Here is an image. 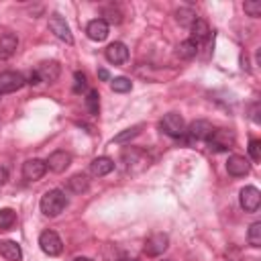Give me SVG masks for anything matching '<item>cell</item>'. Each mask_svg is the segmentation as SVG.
Masks as SVG:
<instances>
[{"label": "cell", "mask_w": 261, "mask_h": 261, "mask_svg": "<svg viewBox=\"0 0 261 261\" xmlns=\"http://www.w3.org/2000/svg\"><path fill=\"white\" fill-rule=\"evenodd\" d=\"M39 206H41V212L45 216H49V218L59 216L65 210V206H67V196L61 190H49V192L43 194Z\"/></svg>", "instance_id": "1"}, {"label": "cell", "mask_w": 261, "mask_h": 261, "mask_svg": "<svg viewBox=\"0 0 261 261\" xmlns=\"http://www.w3.org/2000/svg\"><path fill=\"white\" fill-rule=\"evenodd\" d=\"M27 84H31V86H39V84H41V77H39L37 69H33V71L29 73V77H27Z\"/></svg>", "instance_id": "33"}, {"label": "cell", "mask_w": 261, "mask_h": 261, "mask_svg": "<svg viewBox=\"0 0 261 261\" xmlns=\"http://www.w3.org/2000/svg\"><path fill=\"white\" fill-rule=\"evenodd\" d=\"M45 171H47V163H45L43 159L33 157V159H27V161L22 163V177L29 179V181L41 179V177L45 175Z\"/></svg>", "instance_id": "9"}, {"label": "cell", "mask_w": 261, "mask_h": 261, "mask_svg": "<svg viewBox=\"0 0 261 261\" xmlns=\"http://www.w3.org/2000/svg\"><path fill=\"white\" fill-rule=\"evenodd\" d=\"M249 155H251L253 161H261V141L259 139L249 141Z\"/></svg>", "instance_id": "32"}, {"label": "cell", "mask_w": 261, "mask_h": 261, "mask_svg": "<svg viewBox=\"0 0 261 261\" xmlns=\"http://www.w3.org/2000/svg\"><path fill=\"white\" fill-rule=\"evenodd\" d=\"M110 88L118 94H124V92H130L133 82L128 77H114V80H110Z\"/></svg>", "instance_id": "27"}, {"label": "cell", "mask_w": 261, "mask_h": 261, "mask_svg": "<svg viewBox=\"0 0 261 261\" xmlns=\"http://www.w3.org/2000/svg\"><path fill=\"white\" fill-rule=\"evenodd\" d=\"M141 124H135V126H130V128H126V130H122V133H118L114 139H112V143H128L130 139H135V137H139V133H141Z\"/></svg>", "instance_id": "24"}, {"label": "cell", "mask_w": 261, "mask_h": 261, "mask_svg": "<svg viewBox=\"0 0 261 261\" xmlns=\"http://www.w3.org/2000/svg\"><path fill=\"white\" fill-rule=\"evenodd\" d=\"M102 12H104V16H106L104 20H106L108 24H110V22H112V24H118V22L122 20V12H120L116 6H106Z\"/></svg>", "instance_id": "29"}, {"label": "cell", "mask_w": 261, "mask_h": 261, "mask_svg": "<svg viewBox=\"0 0 261 261\" xmlns=\"http://www.w3.org/2000/svg\"><path fill=\"white\" fill-rule=\"evenodd\" d=\"M86 106H88L90 114H94V116L100 112V96H98L96 90H88V94H86Z\"/></svg>", "instance_id": "26"}, {"label": "cell", "mask_w": 261, "mask_h": 261, "mask_svg": "<svg viewBox=\"0 0 261 261\" xmlns=\"http://www.w3.org/2000/svg\"><path fill=\"white\" fill-rule=\"evenodd\" d=\"M0 255L6 261H20L22 259V249L16 241H2L0 243Z\"/></svg>", "instance_id": "20"}, {"label": "cell", "mask_w": 261, "mask_h": 261, "mask_svg": "<svg viewBox=\"0 0 261 261\" xmlns=\"http://www.w3.org/2000/svg\"><path fill=\"white\" fill-rule=\"evenodd\" d=\"M210 151H216V153H222V151H230L237 143V137L232 130H226V128H212V133L208 135L206 139Z\"/></svg>", "instance_id": "2"}, {"label": "cell", "mask_w": 261, "mask_h": 261, "mask_svg": "<svg viewBox=\"0 0 261 261\" xmlns=\"http://www.w3.org/2000/svg\"><path fill=\"white\" fill-rule=\"evenodd\" d=\"M114 169V161L110 157H96L90 163V173L94 177H104Z\"/></svg>", "instance_id": "18"}, {"label": "cell", "mask_w": 261, "mask_h": 261, "mask_svg": "<svg viewBox=\"0 0 261 261\" xmlns=\"http://www.w3.org/2000/svg\"><path fill=\"white\" fill-rule=\"evenodd\" d=\"M16 49H18V39H16V35L6 33V35L0 37V61L10 59V57L16 53Z\"/></svg>", "instance_id": "16"}, {"label": "cell", "mask_w": 261, "mask_h": 261, "mask_svg": "<svg viewBox=\"0 0 261 261\" xmlns=\"http://www.w3.org/2000/svg\"><path fill=\"white\" fill-rule=\"evenodd\" d=\"M27 84V77L20 71H2L0 73V94H12Z\"/></svg>", "instance_id": "7"}, {"label": "cell", "mask_w": 261, "mask_h": 261, "mask_svg": "<svg viewBox=\"0 0 261 261\" xmlns=\"http://www.w3.org/2000/svg\"><path fill=\"white\" fill-rule=\"evenodd\" d=\"M159 128H161V133H165L167 137H173V139H179L186 135V122H184L181 114H177V112L165 114L159 120Z\"/></svg>", "instance_id": "3"}, {"label": "cell", "mask_w": 261, "mask_h": 261, "mask_svg": "<svg viewBox=\"0 0 261 261\" xmlns=\"http://www.w3.org/2000/svg\"><path fill=\"white\" fill-rule=\"evenodd\" d=\"M108 33H110V24L104 18H94L86 27V35L92 41H104L108 37Z\"/></svg>", "instance_id": "13"}, {"label": "cell", "mask_w": 261, "mask_h": 261, "mask_svg": "<svg viewBox=\"0 0 261 261\" xmlns=\"http://www.w3.org/2000/svg\"><path fill=\"white\" fill-rule=\"evenodd\" d=\"M88 188H90V179L84 173H75V175H71L67 179V190L71 194H84Z\"/></svg>", "instance_id": "21"}, {"label": "cell", "mask_w": 261, "mask_h": 261, "mask_svg": "<svg viewBox=\"0 0 261 261\" xmlns=\"http://www.w3.org/2000/svg\"><path fill=\"white\" fill-rule=\"evenodd\" d=\"M212 133V124L208 120H194L188 128H186V135L192 139V141H206L208 135Z\"/></svg>", "instance_id": "15"}, {"label": "cell", "mask_w": 261, "mask_h": 261, "mask_svg": "<svg viewBox=\"0 0 261 261\" xmlns=\"http://www.w3.org/2000/svg\"><path fill=\"white\" fill-rule=\"evenodd\" d=\"M177 57L179 59H186V61H190V59H194L196 57V53H198V45L192 41V39H186V41H181L179 45H177Z\"/></svg>", "instance_id": "22"}, {"label": "cell", "mask_w": 261, "mask_h": 261, "mask_svg": "<svg viewBox=\"0 0 261 261\" xmlns=\"http://www.w3.org/2000/svg\"><path fill=\"white\" fill-rule=\"evenodd\" d=\"M73 80H75V84H73V92L75 94H82L84 90H88V77H86V73L75 71L73 73Z\"/></svg>", "instance_id": "30"}, {"label": "cell", "mask_w": 261, "mask_h": 261, "mask_svg": "<svg viewBox=\"0 0 261 261\" xmlns=\"http://www.w3.org/2000/svg\"><path fill=\"white\" fill-rule=\"evenodd\" d=\"M239 204L245 212H257L261 206V192L255 186H245L239 192Z\"/></svg>", "instance_id": "5"}, {"label": "cell", "mask_w": 261, "mask_h": 261, "mask_svg": "<svg viewBox=\"0 0 261 261\" xmlns=\"http://www.w3.org/2000/svg\"><path fill=\"white\" fill-rule=\"evenodd\" d=\"M175 18H177L179 24H188V27H190L198 16H196V12H194L192 8H179V10L175 12Z\"/></svg>", "instance_id": "28"}, {"label": "cell", "mask_w": 261, "mask_h": 261, "mask_svg": "<svg viewBox=\"0 0 261 261\" xmlns=\"http://www.w3.org/2000/svg\"><path fill=\"white\" fill-rule=\"evenodd\" d=\"M190 33H192V41L198 45V43H204L208 37H210V27L204 18H196L192 24H190Z\"/></svg>", "instance_id": "19"}, {"label": "cell", "mask_w": 261, "mask_h": 261, "mask_svg": "<svg viewBox=\"0 0 261 261\" xmlns=\"http://www.w3.org/2000/svg\"><path fill=\"white\" fill-rule=\"evenodd\" d=\"M167 247H169V237H167L165 232H155V234H151V237L145 241L143 251H145L149 257H159L161 253H165Z\"/></svg>", "instance_id": "8"}, {"label": "cell", "mask_w": 261, "mask_h": 261, "mask_svg": "<svg viewBox=\"0 0 261 261\" xmlns=\"http://www.w3.org/2000/svg\"><path fill=\"white\" fill-rule=\"evenodd\" d=\"M49 29H51V33H53L59 41H63V43H67V45H73V35H71L69 24L65 22V18H63L61 14L53 12V14L49 16Z\"/></svg>", "instance_id": "6"}, {"label": "cell", "mask_w": 261, "mask_h": 261, "mask_svg": "<svg viewBox=\"0 0 261 261\" xmlns=\"http://www.w3.org/2000/svg\"><path fill=\"white\" fill-rule=\"evenodd\" d=\"M37 73H39L41 82L53 84V82H57V77H59V73H61V65H59L57 61H53V59H51V61H43V63H39Z\"/></svg>", "instance_id": "14"}, {"label": "cell", "mask_w": 261, "mask_h": 261, "mask_svg": "<svg viewBox=\"0 0 261 261\" xmlns=\"http://www.w3.org/2000/svg\"><path fill=\"white\" fill-rule=\"evenodd\" d=\"M0 98H2V94H0Z\"/></svg>", "instance_id": "39"}, {"label": "cell", "mask_w": 261, "mask_h": 261, "mask_svg": "<svg viewBox=\"0 0 261 261\" xmlns=\"http://www.w3.org/2000/svg\"><path fill=\"white\" fill-rule=\"evenodd\" d=\"M118 261H137V259H128V257H122V259H118Z\"/></svg>", "instance_id": "38"}, {"label": "cell", "mask_w": 261, "mask_h": 261, "mask_svg": "<svg viewBox=\"0 0 261 261\" xmlns=\"http://www.w3.org/2000/svg\"><path fill=\"white\" fill-rule=\"evenodd\" d=\"M247 241L251 247H261V222H253L247 230Z\"/></svg>", "instance_id": "23"}, {"label": "cell", "mask_w": 261, "mask_h": 261, "mask_svg": "<svg viewBox=\"0 0 261 261\" xmlns=\"http://www.w3.org/2000/svg\"><path fill=\"white\" fill-rule=\"evenodd\" d=\"M73 261H94V259H90V257H75Z\"/></svg>", "instance_id": "37"}, {"label": "cell", "mask_w": 261, "mask_h": 261, "mask_svg": "<svg viewBox=\"0 0 261 261\" xmlns=\"http://www.w3.org/2000/svg\"><path fill=\"white\" fill-rule=\"evenodd\" d=\"M251 112H253V114H251V116H253V120H255V122H257V124H259V122H261V120H259V116H257V112H259V104H255V106H253V110H251Z\"/></svg>", "instance_id": "36"}, {"label": "cell", "mask_w": 261, "mask_h": 261, "mask_svg": "<svg viewBox=\"0 0 261 261\" xmlns=\"http://www.w3.org/2000/svg\"><path fill=\"white\" fill-rule=\"evenodd\" d=\"M243 8H245V12H247L249 16H253V18L261 16V2H259V0H249V2L243 4Z\"/></svg>", "instance_id": "31"}, {"label": "cell", "mask_w": 261, "mask_h": 261, "mask_svg": "<svg viewBox=\"0 0 261 261\" xmlns=\"http://www.w3.org/2000/svg\"><path fill=\"white\" fill-rule=\"evenodd\" d=\"M120 159H122V163H124L126 171H130L135 163H143V167H145V165H149V163H147V153H145V151H141V149H135V147H128V149L122 153V157H120Z\"/></svg>", "instance_id": "17"}, {"label": "cell", "mask_w": 261, "mask_h": 261, "mask_svg": "<svg viewBox=\"0 0 261 261\" xmlns=\"http://www.w3.org/2000/svg\"><path fill=\"white\" fill-rule=\"evenodd\" d=\"M104 57H106V61H110V63H114V65H120V63H124V61L128 59V49H126L124 43L114 41V43H110V45L104 49Z\"/></svg>", "instance_id": "11"}, {"label": "cell", "mask_w": 261, "mask_h": 261, "mask_svg": "<svg viewBox=\"0 0 261 261\" xmlns=\"http://www.w3.org/2000/svg\"><path fill=\"white\" fill-rule=\"evenodd\" d=\"M39 247L45 255L49 257H57L61 251H63V243H61V237L55 232V230H43L39 234Z\"/></svg>", "instance_id": "4"}, {"label": "cell", "mask_w": 261, "mask_h": 261, "mask_svg": "<svg viewBox=\"0 0 261 261\" xmlns=\"http://www.w3.org/2000/svg\"><path fill=\"white\" fill-rule=\"evenodd\" d=\"M8 181V171L4 167H0V186H4Z\"/></svg>", "instance_id": "34"}, {"label": "cell", "mask_w": 261, "mask_h": 261, "mask_svg": "<svg viewBox=\"0 0 261 261\" xmlns=\"http://www.w3.org/2000/svg\"><path fill=\"white\" fill-rule=\"evenodd\" d=\"M226 171L232 177H243V175H247L251 171V163L243 155H230L228 161H226Z\"/></svg>", "instance_id": "12"}, {"label": "cell", "mask_w": 261, "mask_h": 261, "mask_svg": "<svg viewBox=\"0 0 261 261\" xmlns=\"http://www.w3.org/2000/svg\"><path fill=\"white\" fill-rule=\"evenodd\" d=\"M45 163H47V169H51L53 173H63L71 165V155L59 149V151H53Z\"/></svg>", "instance_id": "10"}, {"label": "cell", "mask_w": 261, "mask_h": 261, "mask_svg": "<svg viewBox=\"0 0 261 261\" xmlns=\"http://www.w3.org/2000/svg\"><path fill=\"white\" fill-rule=\"evenodd\" d=\"M14 222H16V212L12 208H2L0 210V228L2 230H8Z\"/></svg>", "instance_id": "25"}, {"label": "cell", "mask_w": 261, "mask_h": 261, "mask_svg": "<svg viewBox=\"0 0 261 261\" xmlns=\"http://www.w3.org/2000/svg\"><path fill=\"white\" fill-rule=\"evenodd\" d=\"M98 77H100L102 82H108V80H110V75H108L106 69H98Z\"/></svg>", "instance_id": "35"}]
</instances>
